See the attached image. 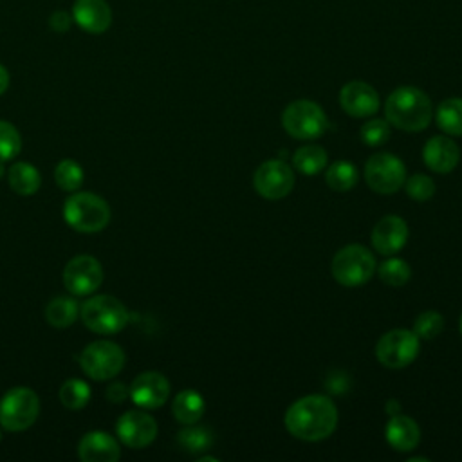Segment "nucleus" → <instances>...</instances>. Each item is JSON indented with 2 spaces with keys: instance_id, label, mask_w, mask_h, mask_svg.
<instances>
[{
  "instance_id": "9d476101",
  "label": "nucleus",
  "mask_w": 462,
  "mask_h": 462,
  "mask_svg": "<svg viewBox=\"0 0 462 462\" xmlns=\"http://www.w3.org/2000/svg\"><path fill=\"white\" fill-rule=\"evenodd\" d=\"M419 354V337L413 330L393 328L379 337L375 356L388 368H402L415 361Z\"/></svg>"
},
{
  "instance_id": "cd10ccee",
  "label": "nucleus",
  "mask_w": 462,
  "mask_h": 462,
  "mask_svg": "<svg viewBox=\"0 0 462 462\" xmlns=\"http://www.w3.org/2000/svg\"><path fill=\"white\" fill-rule=\"evenodd\" d=\"M60 401L69 410H81L90 401V386L81 379H67L60 388Z\"/></svg>"
},
{
  "instance_id": "5701e85b",
  "label": "nucleus",
  "mask_w": 462,
  "mask_h": 462,
  "mask_svg": "<svg viewBox=\"0 0 462 462\" xmlns=\"http://www.w3.org/2000/svg\"><path fill=\"white\" fill-rule=\"evenodd\" d=\"M78 314H79L78 301L67 296L52 298L45 307V319L49 325L56 328L70 327L78 319Z\"/></svg>"
},
{
  "instance_id": "c9c22d12",
  "label": "nucleus",
  "mask_w": 462,
  "mask_h": 462,
  "mask_svg": "<svg viewBox=\"0 0 462 462\" xmlns=\"http://www.w3.org/2000/svg\"><path fill=\"white\" fill-rule=\"evenodd\" d=\"M130 395V388L123 383H114L106 388V397L110 402H123Z\"/></svg>"
},
{
  "instance_id": "4c0bfd02",
  "label": "nucleus",
  "mask_w": 462,
  "mask_h": 462,
  "mask_svg": "<svg viewBox=\"0 0 462 462\" xmlns=\"http://www.w3.org/2000/svg\"><path fill=\"white\" fill-rule=\"evenodd\" d=\"M7 87H9V72H7V69L0 63V96L7 90Z\"/></svg>"
},
{
  "instance_id": "473e14b6",
  "label": "nucleus",
  "mask_w": 462,
  "mask_h": 462,
  "mask_svg": "<svg viewBox=\"0 0 462 462\" xmlns=\"http://www.w3.org/2000/svg\"><path fill=\"white\" fill-rule=\"evenodd\" d=\"M390 137V123L384 119H370L361 128V141L366 146L384 144Z\"/></svg>"
},
{
  "instance_id": "f257e3e1",
  "label": "nucleus",
  "mask_w": 462,
  "mask_h": 462,
  "mask_svg": "<svg viewBox=\"0 0 462 462\" xmlns=\"http://www.w3.org/2000/svg\"><path fill=\"white\" fill-rule=\"evenodd\" d=\"M337 426V408L327 395H305L285 411V428L296 439L316 442Z\"/></svg>"
},
{
  "instance_id": "f03ea898",
  "label": "nucleus",
  "mask_w": 462,
  "mask_h": 462,
  "mask_svg": "<svg viewBox=\"0 0 462 462\" xmlns=\"http://www.w3.org/2000/svg\"><path fill=\"white\" fill-rule=\"evenodd\" d=\"M386 121L404 132H420L431 121V101L417 87L395 88L384 103Z\"/></svg>"
},
{
  "instance_id": "7c9ffc66",
  "label": "nucleus",
  "mask_w": 462,
  "mask_h": 462,
  "mask_svg": "<svg viewBox=\"0 0 462 462\" xmlns=\"http://www.w3.org/2000/svg\"><path fill=\"white\" fill-rule=\"evenodd\" d=\"M444 328V318L437 310L420 312L413 323V332L419 339H433Z\"/></svg>"
},
{
  "instance_id": "c85d7f7f",
  "label": "nucleus",
  "mask_w": 462,
  "mask_h": 462,
  "mask_svg": "<svg viewBox=\"0 0 462 462\" xmlns=\"http://www.w3.org/2000/svg\"><path fill=\"white\" fill-rule=\"evenodd\" d=\"M54 180L61 189L76 191L83 184V168L72 159H63L54 168Z\"/></svg>"
},
{
  "instance_id": "20e7f679",
  "label": "nucleus",
  "mask_w": 462,
  "mask_h": 462,
  "mask_svg": "<svg viewBox=\"0 0 462 462\" xmlns=\"http://www.w3.org/2000/svg\"><path fill=\"white\" fill-rule=\"evenodd\" d=\"M79 318L87 328L96 334L110 336L121 332L128 323L126 307L114 296L97 294L79 307Z\"/></svg>"
},
{
  "instance_id": "f8f14e48",
  "label": "nucleus",
  "mask_w": 462,
  "mask_h": 462,
  "mask_svg": "<svg viewBox=\"0 0 462 462\" xmlns=\"http://www.w3.org/2000/svg\"><path fill=\"white\" fill-rule=\"evenodd\" d=\"M63 283L76 296H88L103 283V267L92 254H78L63 269Z\"/></svg>"
},
{
  "instance_id": "a878e982",
  "label": "nucleus",
  "mask_w": 462,
  "mask_h": 462,
  "mask_svg": "<svg viewBox=\"0 0 462 462\" xmlns=\"http://www.w3.org/2000/svg\"><path fill=\"white\" fill-rule=\"evenodd\" d=\"M359 173L357 168L348 161H336L328 166L325 173V180L334 191H348L357 184Z\"/></svg>"
},
{
  "instance_id": "bb28decb",
  "label": "nucleus",
  "mask_w": 462,
  "mask_h": 462,
  "mask_svg": "<svg viewBox=\"0 0 462 462\" xmlns=\"http://www.w3.org/2000/svg\"><path fill=\"white\" fill-rule=\"evenodd\" d=\"M177 440L180 448H184L186 451L200 453L213 444V435H211V430H208L206 426H199L193 422V424H186V428L179 431Z\"/></svg>"
},
{
  "instance_id": "9b49d317",
  "label": "nucleus",
  "mask_w": 462,
  "mask_h": 462,
  "mask_svg": "<svg viewBox=\"0 0 462 462\" xmlns=\"http://www.w3.org/2000/svg\"><path fill=\"white\" fill-rule=\"evenodd\" d=\"M253 186L258 191V195H262L267 200L283 199L294 188V171L285 161H265L254 171Z\"/></svg>"
},
{
  "instance_id": "dca6fc26",
  "label": "nucleus",
  "mask_w": 462,
  "mask_h": 462,
  "mask_svg": "<svg viewBox=\"0 0 462 462\" xmlns=\"http://www.w3.org/2000/svg\"><path fill=\"white\" fill-rule=\"evenodd\" d=\"M408 240V226L397 215L383 217L372 231V245L381 254H395Z\"/></svg>"
},
{
  "instance_id": "4be33fe9",
  "label": "nucleus",
  "mask_w": 462,
  "mask_h": 462,
  "mask_svg": "<svg viewBox=\"0 0 462 462\" xmlns=\"http://www.w3.org/2000/svg\"><path fill=\"white\" fill-rule=\"evenodd\" d=\"M173 417L182 424L197 422L204 413V399L195 390H182L175 395L171 404Z\"/></svg>"
},
{
  "instance_id": "a211bd4d",
  "label": "nucleus",
  "mask_w": 462,
  "mask_h": 462,
  "mask_svg": "<svg viewBox=\"0 0 462 462\" xmlns=\"http://www.w3.org/2000/svg\"><path fill=\"white\" fill-rule=\"evenodd\" d=\"M72 18L83 31L99 34L110 27L112 11L105 0H76Z\"/></svg>"
},
{
  "instance_id": "ea45409f",
  "label": "nucleus",
  "mask_w": 462,
  "mask_h": 462,
  "mask_svg": "<svg viewBox=\"0 0 462 462\" xmlns=\"http://www.w3.org/2000/svg\"><path fill=\"white\" fill-rule=\"evenodd\" d=\"M458 328H460V334H462V316H460V325H458Z\"/></svg>"
},
{
  "instance_id": "c756f323",
  "label": "nucleus",
  "mask_w": 462,
  "mask_h": 462,
  "mask_svg": "<svg viewBox=\"0 0 462 462\" xmlns=\"http://www.w3.org/2000/svg\"><path fill=\"white\" fill-rule=\"evenodd\" d=\"M377 274L386 285L401 287L410 280L411 269L402 258H388L377 267Z\"/></svg>"
},
{
  "instance_id": "f704fd0d",
  "label": "nucleus",
  "mask_w": 462,
  "mask_h": 462,
  "mask_svg": "<svg viewBox=\"0 0 462 462\" xmlns=\"http://www.w3.org/2000/svg\"><path fill=\"white\" fill-rule=\"evenodd\" d=\"M70 22H72V18L65 11H54L49 18V25L56 32H65L70 27Z\"/></svg>"
},
{
  "instance_id": "ddd939ff",
  "label": "nucleus",
  "mask_w": 462,
  "mask_h": 462,
  "mask_svg": "<svg viewBox=\"0 0 462 462\" xmlns=\"http://www.w3.org/2000/svg\"><path fill=\"white\" fill-rule=\"evenodd\" d=\"M117 439L134 449H141L157 437V422L152 415L141 410L125 411L116 422Z\"/></svg>"
},
{
  "instance_id": "6e6552de",
  "label": "nucleus",
  "mask_w": 462,
  "mask_h": 462,
  "mask_svg": "<svg viewBox=\"0 0 462 462\" xmlns=\"http://www.w3.org/2000/svg\"><path fill=\"white\" fill-rule=\"evenodd\" d=\"M79 366L90 379L106 381L116 377L125 366V352L112 341H94L83 348Z\"/></svg>"
},
{
  "instance_id": "b1692460",
  "label": "nucleus",
  "mask_w": 462,
  "mask_h": 462,
  "mask_svg": "<svg viewBox=\"0 0 462 462\" xmlns=\"http://www.w3.org/2000/svg\"><path fill=\"white\" fill-rule=\"evenodd\" d=\"M435 121L449 135H462V97L444 99L437 112Z\"/></svg>"
},
{
  "instance_id": "423d86ee",
  "label": "nucleus",
  "mask_w": 462,
  "mask_h": 462,
  "mask_svg": "<svg viewBox=\"0 0 462 462\" xmlns=\"http://www.w3.org/2000/svg\"><path fill=\"white\" fill-rule=\"evenodd\" d=\"M282 125L291 137L307 141L319 137L327 130V116L318 103L296 99L285 106Z\"/></svg>"
},
{
  "instance_id": "72a5a7b5",
  "label": "nucleus",
  "mask_w": 462,
  "mask_h": 462,
  "mask_svg": "<svg viewBox=\"0 0 462 462\" xmlns=\"http://www.w3.org/2000/svg\"><path fill=\"white\" fill-rule=\"evenodd\" d=\"M404 188H406V193L408 197H411L413 200H419V202H424L428 199L433 197L435 193V182L431 177L424 175V173H415L411 175L408 180H404Z\"/></svg>"
},
{
  "instance_id": "4468645a",
  "label": "nucleus",
  "mask_w": 462,
  "mask_h": 462,
  "mask_svg": "<svg viewBox=\"0 0 462 462\" xmlns=\"http://www.w3.org/2000/svg\"><path fill=\"white\" fill-rule=\"evenodd\" d=\"M170 395V383L159 372L139 374L130 386L132 401L144 410L161 408Z\"/></svg>"
},
{
  "instance_id": "39448f33",
  "label": "nucleus",
  "mask_w": 462,
  "mask_h": 462,
  "mask_svg": "<svg viewBox=\"0 0 462 462\" xmlns=\"http://www.w3.org/2000/svg\"><path fill=\"white\" fill-rule=\"evenodd\" d=\"M375 271L374 254L361 244H348L334 254L332 276L345 287L366 283Z\"/></svg>"
},
{
  "instance_id": "58836bf2",
  "label": "nucleus",
  "mask_w": 462,
  "mask_h": 462,
  "mask_svg": "<svg viewBox=\"0 0 462 462\" xmlns=\"http://www.w3.org/2000/svg\"><path fill=\"white\" fill-rule=\"evenodd\" d=\"M2 175H4V166H2V161H0V179H2Z\"/></svg>"
},
{
  "instance_id": "393cba45",
  "label": "nucleus",
  "mask_w": 462,
  "mask_h": 462,
  "mask_svg": "<svg viewBox=\"0 0 462 462\" xmlns=\"http://www.w3.org/2000/svg\"><path fill=\"white\" fill-rule=\"evenodd\" d=\"M292 164L303 175H316L327 164V152L318 144H305L294 152Z\"/></svg>"
},
{
  "instance_id": "1a4fd4ad",
  "label": "nucleus",
  "mask_w": 462,
  "mask_h": 462,
  "mask_svg": "<svg viewBox=\"0 0 462 462\" xmlns=\"http://www.w3.org/2000/svg\"><path fill=\"white\" fill-rule=\"evenodd\" d=\"M365 180L375 193L390 195L402 188L406 180V168L393 153L379 152L366 161Z\"/></svg>"
},
{
  "instance_id": "412c9836",
  "label": "nucleus",
  "mask_w": 462,
  "mask_h": 462,
  "mask_svg": "<svg viewBox=\"0 0 462 462\" xmlns=\"http://www.w3.org/2000/svg\"><path fill=\"white\" fill-rule=\"evenodd\" d=\"M9 186L14 193L18 195H32L40 189V184H42V177H40V171L29 164V162H23V161H18L14 162L11 168H9Z\"/></svg>"
},
{
  "instance_id": "e433bc0d",
  "label": "nucleus",
  "mask_w": 462,
  "mask_h": 462,
  "mask_svg": "<svg viewBox=\"0 0 462 462\" xmlns=\"http://www.w3.org/2000/svg\"><path fill=\"white\" fill-rule=\"evenodd\" d=\"M327 386L332 393H343L348 386V381H346L345 374H336V375H330V379L327 381Z\"/></svg>"
},
{
  "instance_id": "f3484780",
  "label": "nucleus",
  "mask_w": 462,
  "mask_h": 462,
  "mask_svg": "<svg viewBox=\"0 0 462 462\" xmlns=\"http://www.w3.org/2000/svg\"><path fill=\"white\" fill-rule=\"evenodd\" d=\"M78 455L83 462H116L121 457V448L106 431H88L81 437Z\"/></svg>"
},
{
  "instance_id": "6ab92c4d",
  "label": "nucleus",
  "mask_w": 462,
  "mask_h": 462,
  "mask_svg": "<svg viewBox=\"0 0 462 462\" xmlns=\"http://www.w3.org/2000/svg\"><path fill=\"white\" fill-rule=\"evenodd\" d=\"M458 146L446 135L431 137L422 148L424 164L437 173H449L458 164Z\"/></svg>"
},
{
  "instance_id": "7ed1b4c3",
  "label": "nucleus",
  "mask_w": 462,
  "mask_h": 462,
  "mask_svg": "<svg viewBox=\"0 0 462 462\" xmlns=\"http://www.w3.org/2000/svg\"><path fill=\"white\" fill-rule=\"evenodd\" d=\"M67 224L79 233H97L110 220V208L105 199L90 191L72 193L63 206Z\"/></svg>"
},
{
  "instance_id": "a19ab883",
  "label": "nucleus",
  "mask_w": 462,
  "mask_h": 462,
  "mask_svg": "<svg viewBox=\"0 0 462 462\" xmlns=\"http://www.w3.org/2000/svg\"><path fill=\"white\" fill-rule=\"evenodd\" d=\"M0 439H2V435H0Z\"/></svg>"
},
{
  "instance_id": "0eeeda50",
  "label": "nucleus",
  "mask_w": 462,
  "mask_h": 462,
  "mask_svg": "<svg viewBox=\"0 0 462 462\" xmlns=\"http://www.w3.org/2000/svg\"><path fill=\"white\" fill-rule=\"evenodd\" d=\"M40 415V399L27 386L11 388L0 401V424L9 431H23Z\"/></svg>"
},
{
  "instance_id": "aec40b11",
  "label": "nucleus",
  "mask_w": 462,
  "mask_h": 462,
  "mask_svg": "<svg viewBox=\"0 0 462 462\" xmlns=\"http://www.w3.org/2000/svg\"><path fill=\"white\" fill-rule=\"evenodd\" d=\"M384 435L388 444L397 451H410L420 440V430L411 417L406 415H392L384 428Z\"/></svg>"
},
{
  "instance_id": "2eb2a0df",
  "label": "nucleus",
  "mask_w": 462,
  "mask_h": 462,
  "mask_svg": "<svg viewBox=\"0 0 462 462\" xmlns=\"http://www.w3.org/2000/svg\"><path fill=\"white\" fill-rule=\"evenodd\" d=\"M339 105L352 117H366L379 110V96L372 85L350 81L339 92Z\"/></svg>"
},
{
  "instance_id": "2f4dec72",
  "label": "nucleus",
  "mask_w": 462,
  "mask_h": 462,
  "mask_svg": "<svg viewBox=\"0 0 462 462\" xmlns=\"http://www.w3.org/2000/svg\"><path fill=\"white\" fill-rule=\"evenodd\" d=\"M22 150V137L14 125L0 121V161L14 159Z\"/></svg>"
}]
</instances>
